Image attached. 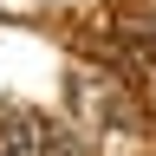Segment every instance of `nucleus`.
<instances>
[{"mask_svg": "<svg viewBox=\"0 0 156 156\" xmlns=\"http://www.w3.org/2000/svg\"><path fill=\"white\" fill-rule=\"evenodd\" d=\"M7 156H33V130H26V117H7Z\"/></svg>", "mask_w": 156, "mask_h": 156, "instance_id": "1", "label": "nucleus"}]
</instances>
